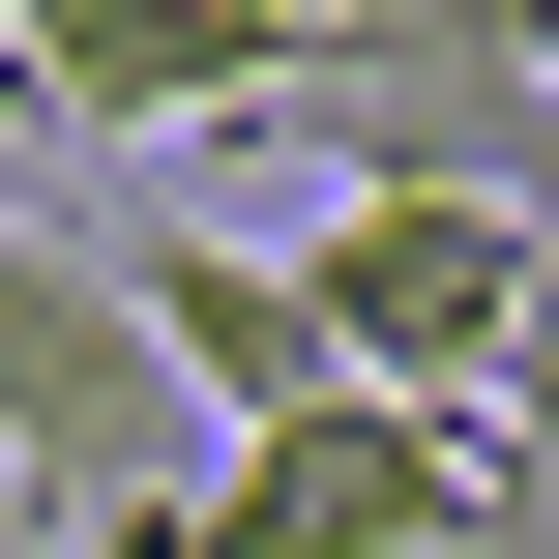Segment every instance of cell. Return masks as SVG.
Masks as SVG:
<instances>
[{"label": "cell", "instance_id": "obj_1", "mask_svg": "<svg viewBox=\"0 0 559 559\" xmlns=\"http://www.w3.org/2000/svg\"><path fill=\"white\" fill-rule=\"evenodd\" d=\"M265 265H295V354L383 383V413L531 383V206H472V177H324V236H265Z\"/></svg>", "mask_w": 559, "mask_h": 559}, {"label": "cell", "instance_id": "obj_2", "mask_svg": "<svg viewBox=\"0 0 559 559\" xmlns=\"http://www.w3.org/2000/svg\"><path fill=\"white\" fill-rule=\"evenodd\" d=\"M501 413H383V383H295L177 472V559H501Z\"/></svg>", "mask_w": 559, "mask_h": 559}, {"label": "cell", "instance_id": "obj_3", "mask_svg": "<svg viewBox=\"0 0 559 559\" xmlns=\"http://www.w3.org/2000/svg\"><path fill=\"white\" fill-rule=\"evenodd\" d=\"M0 472H29V531H59V559H88V531H147V501L206 472V413L147 383L118 265H88V236H29V206H0Z\"/></svg>", "mask_w": 559, "mask_h": 559}, {"label": "cell", "instance_id": "obj_4", "mask_svg": "<svg viewBox=\"0 0 559 559\" xmlns=\"http://www.w3.org/2000/svg\"><path fill=\"white\" fill-rule=\"evenodd\" d=\"M295 59V0H0V147H206L236 88Z\"/></svg>", "mask_w": 559, "mask_h": 559}]
</instances>
